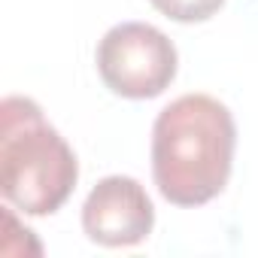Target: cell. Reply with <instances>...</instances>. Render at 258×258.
Returning a JSON list of instances; mask_svg holds the SVG:
<instances>
[{
    "label": "cell",
    "mask_w": 258,
    "mask_h": 258,
    "mask_svg": "<svg viewBox=\"0 0 258 258\" xmlns=\"http://www.w3.org/2000/svg\"><path fill=\"white\" fill-rule=\"evenodd\" d=\"M237 146L234 115L210 94H182L152 124V176L164 201L201 207L225 191Z\"/></svg>",
    "instance_id": "obj_1"
},
{
    "label": "cell",
    "mask_w": 258,
    "mask_h": 258,
    "mask_svg": "<svg viewBox=\"0 0 258 258\" xmlns=\"http://www.w3.org/2000/svg\"><path fill=\"white\" fill-rule=\"evenodd\" d=\"M79 164L31 97L0 103V191L25 216H52L76 188Z\"/></svg>",
    "instance_id": "obj_2"
},
{
    "label": "cell",
    "mask_w": 258,
    "mask_h": 258,
    "mask_svg": "<svg viewBox=\"0 0 258 258\" xmlns=\"http://www.w3.org/2000/svg\"><path fill=\"white\" fill-rule=\"evenodd\" d=\"M176 46L146 22H121L97 43V73L103 85L127 100L164 94L176 79Z\"/></svg>",
    "instance_id": "obj_3"
},
{
    "label": "cell",
    "mask_w": 258,
    "mask_h": 258,
    "mask_svg": "<svg viewBox=\"0 0 258 258\" xmlns=\"http://www.w3.org/2000/svg\"><path fill=\"white\" fill-rule=\"evenodd\" d=\"M155 207L146 188L131 176L100 179L82 204V228L88 240L118 249L137 246L152 234Z\"/></svg>",
    "instance_id": "obj_4"
},
{
    "label": "cell",
    "mask_w": 258,
    "mask_h": 258,
    "mask_svg": "<svg viewBox=\"0 0 258 258\" xmlns=\"http://www.w3.org/2000/svg\"><path fill=\"white\" fill-rule=\"evenodd\" d=\"M222 4L225 0H152V7L161 16H167L173 22H182V25L213 19L222 10Z\"/></svg>",
    "instance_id": "obj_5"
}]
</instances>
